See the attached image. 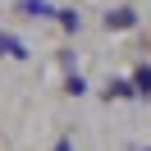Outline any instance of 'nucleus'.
<instances>
[{
    "mask_svg": "<svg viewBox=\"0 0 151 151\" xmlns=\"http://www.w3.org/2000/svg\"><path fill=\"white\" fill-rule=\"evenodd\" d=\"M137 92H151V69H137Z\"/></svg>",
    "mask_w": 151,
    "mask_h": 151,
    "instance_id": "2",
    "label": "nucleus"
},
{
    "mask_svg": "<svg viewBox=\"0 0 151 151\" xmlns=\"http://www.w3.org/2000/svg\"><path fill=\"white\" fill-rule=\"evenodd\" d=\"M105 28H133V9H114V14H105Z\"/></svg>",
    "mask_w": 151,
    "mask_h": 151,
    "instance_id": "1",
    "label": "nucleus"
}]
</instances>
